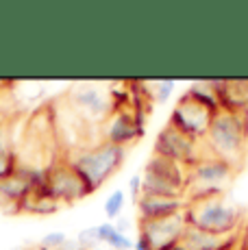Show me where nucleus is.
<instances>
[{
	"label": "nucleus",
	"mask_w": 248,
	"mask_h": 250,
	"mask_svg": "<svg viewBox=\"0 0 248 250\" xmlns=\"http://www.w3.org/2000/svg\"><path fill=\"white\" fill-rule=\"evenodd\" d=\"M124 159H126V150L124 148L100 142L89 148H76L63 161L72 167V172L81 179L87 194H94L120 170Z\"/></svg>",
	"instance_id": "1"
},
{
	"label": "nucleus",
	"mask_w": 248,
	"mask_h": 250,
	"mask_svg": "<svg viewBox=\"0 0 248 250\" xmlns=\"http://www.w3.org/2000/svg\"><path fill=\"white\" fill-rule=\"evenodd\" d=\"M246 142L248 118L227 111H220L211 118V126H209V133L205 137V146H207L209 155L237 167L246 152Z\"/></svg>",
	"instance_id": "2"
},
{
	"label": "nucleus",
	"mask_w": 248,
	"mask_h": 250,
	"mask_svg": "<svg viewBox=\"0 0 248 250\" xmlns=\"http://www.w3.org/2000/svg\"><path fill=\"white\" fill-rule=\"evenodd\" d=\"M187 227L200 229L211 235H233L240 224V211L237 207L227 203L224 198L200 200V203H189L183 211Z\"/></svg>",
	"instance_id": "3"
},
{
	"label": "nucleus",
	"mask_w": 248,
	"mask_h": 250,
	"mask_svg": "<svg viewBox=\"0 0 248 250\" xmlns=\"http://www.w3.org/2000/svg\"><path fill=\"white\" fill-rule=\"evenodd\" d=\"M152 155L164 157L174 163H181L183 167L192 170L194 166L209 155L205 142H194V139L181 135L172 126L165 124L155 137V146H152Z\"/></svg>",
	"instance_id": "4"
},
{
	"label": "nucleus",
	"mask_w": 248,
	"mask_h": 250,
	"mask_svg": "<svg viewBox=\"0 0 248 250\" xmlns=\"http://www.w3.org/2000/svg\"><path fill=\"white\" fill-rule=\"evenodd\" d=\"M44 189L61 205H74L85 196H89L81 179L63 159L44 167Z\"/></svg>",
	"instance_id": "5"
},
{
	"label": "nucleus",
	"mask_w": 248,
	"mask_h": 250,
	"mask_svg": "<svg viewBox=\"0 0 248 250\" xmlns=\"http://www.w3.org/2000/svg\"><path fill=\"white\" fill-rule=\"evenodd\" d=\"M211 118L213 115L207 109H203L200 104H196L183 94L179 98V103L174 104L172 113H170L168 126H172L174 131L194 139V142H205L209 126H211Z\"/></svg>",
	"instance_id": "6"
},
{
	"label": "nucleus",
	"mask_w": 248,
	"mask_h": 250,
	"mask_svg": "<svg viewBox=\"0 0 248 250\" xmlns=\"http://www.w3.org/2000/svg\"><path fill=\"white\" fill-rule=\"evenodd\" d=\"M187 229L185 215H172V218L164 220H150V222H140L137 224V235L148 239L152 250H161L170 244H176L183 239V233Z\"/></svg>",
	"instance_id": "7"
},
{
	"label": "nucleus",
	"mask_w": 248,
	"mask_h": 250,
	"mask_svg": "<svg viewBox=\"0 0 248 250\" xmlns=\"http://www.w3.org/2000/svg\"><path fill=\"white\" fill-rule=\"evenodd\" d=\"M146 133V122L140 120L131 109L120 113H113L104 122V142L113 144V146H128L135 144L140 137H144Z\"/></svg>",
	"instance_id": "8"
},
{
	"label": "nucleus",
	"mask_w": 248,
	"mask_h": 250,
	"mask_svg": "<svg viewBox=\"0 0 248 250\" xmlns=\"http://www.w3.org/2000/svg\"><path fill=\"white\" fill-rule=\"evenodd\" d=\"M70 103L74 104V111L85 120H104L109 118V98L107 91L98 85L85 83V85H76L70 91Z\"/></svg>",
	"instance_id": "9"
},
{
	"label": "nucleus",
	"mask_w": 248,
	"mask_h": 250,
	"mask_svg": "<svg viewBox=\"0 0 248 250\" xmlns=\"http://www.w3.org/2000/svg\"><path fill=\"white\" fill-rule=\"evenodd\" d=\"M235 167L228 166L227 161L218 159L213 155H207L200 159L196 166L189 170V183L192 185H205V187H220L227 189V183L231 181Z\"/></svg>",
	"instance_id": "10"
},
{
	"label": "nucleus",
	"mask_w": 248,
	"mask_h": 250,
	"mask_svg": "<svg viewBox=\"0 0 248 250\" xmlns=\"http://www.w3.org/2000/svg\"><path fill=\"white\" fill-rule=\"evenodd\" d=\"M137 218L140 222H150V220H164L179 215L187 209L185 198H165V196H140L135 203Z\"/></svg>",
	"instance_id": "11"
},
{
	"label": "nucleus",
	"mask_w": 248,
	"mask_h": 250,
	"mask_svg": "<svg viewBox=\"0 0 248 250\" xmlns=\"http://www.w3.org/2000/svg\"><path fill=\"white\" fill-rule=\"evenodd\" d=\"M144 174L170 183L172 187L183 191V196H185V187H187V183H189V170L183 167L181 163H174L170 159H164V157L152 155L144 166Z\"/></svg>",
	"instance_id": "12"
},
{
	"label": "nucleus",
	"mask_w": 248,
	"mask_h": 250,
	"mask_svg": "<svg viewBox=\"0 0 248 250\" xmlns=\"http://www.w3.org/2000/svg\"><path fill=\"white\" fill-rule=\"evenodd\" d=\"M181 242L187 250H231V246L235 244V237L233 235H224L222 237V235H211L200 229L187 227Z\"/></svg>",
	"instance_id": "13"
},
{
	"label": "nucleus",
	"mask_w": 248,
	"mask_h": 250,
	"mask_svg": "<svg viewBox=\"0 0 248 250\" xmlns=\"http://www.w3.org/2000/svg\"><path fill=\"white\" fill-rule=\"evenodd\" d=\"M61 203H57L52 196L46 194L44 185L33 189L31 194L26 196V200L20 205V213H33V215H52V213H59Z\"/></svg>",
	"instance_id": "14"
},
{
	"label": "nucleus",
	"mask_w": 248,
	"mask_h": 250,
	"mask_svg": "<svg viewBox=\"0 0 248 250\" xmlns=\"http://www.w3.org/2000/svg\"><path fill=\"white\" fill-rule=\"evenodd\" d=\"M185 96L189 100H194L196 104H200L203 109H207L211 115L220 113V100H218L216 89L209 85V81H196L185 89Z\"/></svg>",
	"instance_id": "15"
},
{
	"label": "nucleus",
	"mask_w": 248,
	"mask_h": 250,
	"mask_svg": "<svg viewBox=\"0 0 248 250\" xmlns=\"http://www.w3.org/2000/svg\"><path fill=\"white\" fill-rule=\"evenodd\" d=\"M100 244H107L111 250H133V242L128 235H122L120 230L113 227V222H103L96 227Z\"/></svg>",
	"instance_id": "16"
},
{
	"label": "nucleus",
	"mask_w": 248,
	"mask_h": 250,
	"mask_svg": "<svg viewBox=\"0 0 248 250\" xmlns=\"http://www.w3.org/2000/svg\"><path fill=\"white\" fill-rule=\"evenodd\" d=\"M124 203H126V194L124 189H113L111 194L107 196L104 200V215H107V222H116L118 218L122 215V209H124Z\"/></svg>",
	"instance_id": "17"
},
{
	"label": "nucleus",
	"mask_w": 248,
	"mask_h": 250,
	"mask_svg": "<svg viewBox=\"0 0 248 250\" xmlns=\"http://www.w3.org/2000/svg\"><path fill=\"white\" fill-rule=\"evenodd\" d=\"M150 87H152V100L164 104V103H168V98L176 89V81L174 79H159V81H155V83H150Z\"/></svg>",
	"instance_id": "18"
},
{
	"label": "nucleus",
	"mask_w": 248,
	"mask_h": 250,
	"mask_svg": "<svg viewBox=\"0 0 248 250\" xmlns=\"http://www.w3.org/2000/svg\"><path fill=\"white\" fill-rule=\"evenodd\" d=\"M20 167V159L16 157V150L13 152H0V181L13 176Z\"/></svg>",
	"instance_id": "19"
},
{
	"label": "nucleus",
	"mask_w": 248,
	"mask_h": 250,
	"mask_svg": "<svg viewBox=\"0 0 248 250\" xmlns=\"http://www.w3.org/2000/svg\"><path fill=\"white\" fill-rule=\"evenodd\" d=\"M76 242H79V246L83 250H96L100 246V239H98V230L96 227H87L83 229L79 233V237H76Z\"/></svg>",
	"instance_id": "20"
},
{
	"label": "nucleus",
	"mask_w": 248,
	"mask_h": 250,
	"mask_svg": "<svg viewBox=\"0 0 248 250\" xmlns=\"http://www.w3.org/2000/svg\"><path fill=\"white\" fill-rule=\"evenodd\" d=\"M68 239L70 237L65 233H61V230H52V233H48V235H44V237H41L40 248L41 250H59L65 242H68Z\"/></svg>",
	"instance_id": "21"
},
{
	"label": "nucleus",
	"mask_w": 248,
	"mask_h": 250,
	"mask_svg": "<svg viewBox=\"0 0 248 250\" xmlns=\"http://www.w3.org/2000/svg\"><path fill=\"white\" fill-rule=\"evenodd\" d=\"M128 194H131L133 203H137L142 196V174H133L128 179Z\"/></svg>",
	"instance_id": "22"
},
{
	"label": "nucleus",
	"mask_w": 248,
	"mask_h": 250,
	"mask_svg": "<svg viewBox=\"0 0 248 250\" xmlns=\"http://www.w3.org/2000/svg\"><path fill=\"white\" fill-rule=\"evenodd\" d=\"M113 227H116L118 230H120L122 235H126L128 230L133 229V220H131V218H126V215H120V218H118L116 222H113Z\"/></svg>",
	"instance_id": "23"
},
{
	"label": "nucleus",
	"mask_w": 248,
	"mask_h": 250,
	"mask_svg": "<svg viewBox=\"0 0 248 250\" xmlns=\"http://www.w3.org/2000/svg\"><path fill=\"white\" fill-rule=\"evenodd\" d=\"M133 250H152V246L148 244V239H146V237L137 235V239L133 242Z\"/></svg>",
	"instance_id": "24"
},
{
	"label": "nucleus",
	"mask_w": 248,
	"mask_h": 250,
	"mask_svg": "<svg viewBox=\"0 0 248 250\" xmlns=\"http://www.w3.org/2000/svg\"><path fill=\"white\" fill-rule=\"evenodd\" d=\"M161 250H187L183 246V242H176V244H170V246H165V248H161Z\"/></svg>",
	"instance_id": "25"
},
{
	"label": "nucleus",
	"mask_w": 248,
	"mask_h": 250,
	"mask_svg": "<svg viewBox=\"0 0 248 250\" xmlns=\"http://www.w3.org/2000/svg\"><path fill=\"white\" fill-rule=\"evenodd\" d=\"M96 250H100V248H96Z\"/></svg>",
	"instance_id": "26"
}]
</instances>
